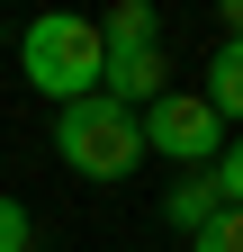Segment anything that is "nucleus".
<instances>
[{
  "label": "nucleus",
  "mask_w": 243,
  "mask_h": 252,
  "mask_svg": "<svg viewBox=\"0 0 243 252\" xmlns=\"http://www.w3.org/2000/svg\"><path fill=\"white\" fill-rule=\"evenodd\" d=\"M99 72H108V54H99V27H90L81 9H45V18L18 36V81L36 90V99H54V108L90 99Z\"/></svg>",
  "instance_id": "obj_1"
},
{
  "label": "nucleus",
  "mask_w": 243,
  "mask_h": 252,
  "mask_svg": "<svg viewBox=\"0 0 243 252\" xmlns=\"http://www.w3.org/2000/svg\"><path fill=\"white\" fill-rule=\"evenodd\" d=\"M54 153H63V171L72 180H135L144 171V126L135 108H117V99H72V108H54Z\"/></svg>",
  "instance_id": "obj_2"
},
{
  "label": "nucleus",
  "mask_w": 243,
  "mask_h": 252,
  "mask_svg": "<svg viewBox=\"0 0 243 252\" xmlns=\"http://www.w3.org/2000/svg\"><path fill=\"white\" fill-rule=\"evenodd\" d=\"M135 126H144V153H162V162H180V171H207V162L225 153V117L207 108L198 90H180V81H171Z\"/></svg>",
  "instance_id": "obj_3"
},
{
  "label": "nucleus",
  "mask_w": 243,
  "mask_h": 252,
  "mask_svg": "<svg viewBox=\"0 0 243 252\" xmlns=\"http://www.w3.org/2000/svg\"><path fill=\"white\" fill-rule=\"evenodd\" d=\"M162 90H171V54H162V45H144V54H108V72H99V99L135 108V117L153 108Z\"/></svg>",
  "instance_id": "obj_4"
},
{
  "label": "nucleus",
  "mask_w": 243,
  "mask_h": 252,
  "mask_svg": "<svg viewBox=\"0 0 243 252\" xmlns=\"http://www.w3.org/2000/svg\"><path fill=\"white\" fill-rule=\"evenodd\" d=\"M90 27H99V54H144V45H162L153 0H108V18H90Z\"/></svg>",
  "instance_id": "obj_5"
},
{
  "label": "nucleus",
  "mask_w": 243,
  "mask_h": 252,
  "mask_svg": "<svg viewBox=\"0 0 243 252\" xmlns=\"http://www.w3.org/2000/svg\"><path fill=\"white\" fill-rule=\"evenodd\" d=\"M216 207H225V198H216V171H180V180L162 189V225H171V234H198Z\"/></svg>",
  "instance_id": "obj_6"
},
{
  "label": "nucleus",
  "mask_w": 243,
  "mask_h": 252,
  "mask_svg": "<svg viewBox=\"0 0 243 252\" xmlns=\"http://www.w3.org/2000/svg\"><path fill=\"white\" fill-rule=\"evenodd\" d=\"M198 99L216 108L225 126H243V36H225L216 54H207V81H198Z\"/></svg>",
  "instance_id": "obj_7"
},
{
  "label": "nucleus",
  "mask_w": 243,
  "mask_h": 252,
  "mask_svg": "<svg viewBox=\"0 0 243 252\" xmlns=\"http://www.w3.org/2000/svg\"><path fill=\"white\" fill-rule=\"evenodd\" d=\"M0 252H36V207L0 189Z\"/></svg>",
  "instance_id": "obj_8"
},
{
  "label": "nucleus",
  "mask_w": 243,
  "mask_h": 252,
  "mask_svg": "<svg viewBox=\"0 0 243 252\" xmlns=\"http://www.w3.org/2000/svg\"><path fill=\"white\" fill-rule=\"evenodd\" d=\"M189 252H243V207H216V216L189 234Z\"/></svg>",
  "instance_id": "obj_9"
},
{
  "label": "nucleus",
  "mask_w": 243,
  "mask_h": 252,
  "mask_svg": "<svg viewBox=\"0 0 243 252\" xmlns=\"http://www.w3.org/2000/svg\"><path fill=\"white\" fill-rule=\"evenodd\" d=\"M207 171H216V198H225V207H243V135H225V153H216Z\"/></svg>",
  "instance_id": "obj_10"
},
{
  "label": "nucleus",
  "mask_w": 243,
  "mask_h": 252,
  "mask_svg": "<svg viewBox=\"0 0 243 252\" xmlns=\"http://www.w3.org/2000/svg\"><path fill=\"white\" fill-rule=\"evenodd\" d=\"M225 36H243V0H225Z\"/></svg>",
  "instance_id": "obj_11"
}]
</instances>
